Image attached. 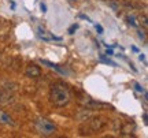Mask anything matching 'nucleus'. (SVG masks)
<instances>
[{"label": "nucleus", "mask_w": 148, "mask_h": 138, "mask_svg": "<svg viewBox=\"0 0 148 138\" xmlns=\"http://www.w3.org/2000/svg\"><path fill=\"white\" fill-rule=\"evenodd\" d=\"M49 100L55 107H66L70 103V92L63 84H53L49 90Z\"/></svg>", "instance_id": "obj_1"}, {"label": "nucleus", "mask_w": 148, "mask_h": 138, "mask_svg": "<svg viewBox=\"0 0 148 138\" xmlns=\"http://www.w3.org/2000/svg\"><path fill=\"white\" fill-rule=\"evenodd\" d=\"M33 126L37 130V133L41 135H51L56 131V126L52 120H49L47 118H37L33 122Z\"/></svg>", "instance_id": "obj_2"}, {"label": "nucleus", "mask_w": 148, "mask_h": 138, "mask_svg": "<svg viewBox=\"0 0 148 138\" xmlns=\"http://www.w3.org/2000/svg\"><path fill=\"white\" fill-rule=\"evenodd\" d=\"M37 36L38 38H41L42 41H62V37H56V36H53L49 32H47L45 29H42V27H38L37 29Z\"/></svg>", "instance_id": "obj_3"}, {"label": "nucleus", "mask_w": 148, "mask_h": 138, "mask_svg": "<svg viewBox=\"0 0 148 138\" xmlns=\"http://www.w3.org/2000/svg\"><path fill=\"white\" fill-rule=\"evenodd\" d=\"M40 63L44 64V66H47V67H49L51 70H55L56 73H59V74L62 75H69L70 73L67 71L66 69H63V67H60L59 64L56 63H52V62H49V60H45V59H40Z\"/></svg>", "instance_id": "obj_4"}, {"label": "nucleus", "mask_w": 148, "mask_h": 138, "mask_svg": "<svg viewBox=\"0 0 148 138\" xmlns=\"http://www.w3.org/2000/svg\"><path fill=\"white\" fill-rule=\"evenodd\" d=\"M25 74L29 77V78H38L40 75H41V70L38 66L36 64H29L25 70Z\"/></svg>", "instance_id": "obj_5"}, {"label": "nucleus", "mask_w": 148, "mask_h": 138, "mask_svg": "<svg viewBox=\"0 0 148 138\" xmlns=\"http://www.w3.org/2000/svg\"><path fill=\"white\" fill-rule=\"evenodd\" d=\"M88 124L90 126L92 131H97V130L103 128V126L106 124V119H103V118H95L92 120H88Z\"/></svg>", "instance_id": "obj_6"}, {"label": "nucleus", "mask_w": 148, "mask_h": 138, "mask_svg": "<svg viewBox=\"0 0 148 138\" xmlns=\"http://www.w3.org/2000/svg\"><path fill=\"white\" fill-rule=\"evenodd\" d=\"M0 123H1V124H8V126H15L14 119H12L7 112L1 111V109H0Z\"/></svg>", "instance_id": "obj_7"}, {"label": "nucleus", "mask_w": 148, "mask_h": 138, "mask_svg": "<svg viewBox=\"0 0 148 138\" xmlns=\"http://www.w3.org/2000/svg\"><path fill=\"white\" fill-rule=\"evenodd\" d=\"M100 62H103V63H106V64H110V66H112V67H116V63L115 62H112L111 59H107L104 55H100Z\"/></svg>", "instance_id": "obj_8"}, {"label": "nucleus", "mask_w": 148, "mask_h": 138, "mask_svg": "<svg viewBox=\"0 0 148 138\" xmlns=\"http://www.w3.org/2000/svg\"><path fill=\"white\" fill-rule=\"evenodd\" d=\"M127 22H129V25L133 27H137L138 26V23L136 22V19H134V16L133 15H127Z\"/></svg>", "instance_id": "obj_9"}, {"label": "nucleus", "mask_w": 148, "mask_h": 138, "mask_svg": "<svg viewBox=\"0 0 148 138\" xmlns=\"http://www.w3.org/2000/svg\"><path fill=\"white\" fill-rule=\"evenodd\" d=\"M78 23H73V25H71V26L69 27V30H67V33H69V34H74V32H75V30H77V29H78Z\"/></svg>", "instance_id": "obj_10"}, {"label": "nucleus", "mask_w": 148, "mask_h": 138, "mask_svg": "<svg viewBox=\"0 0 148 138\" xmlns=\"http://www.w3.org/2000/svg\"><path fill=\"white\" fill-rule=\"evenodd\" d=\"M134 89H136V92H138V93H143L144 92V88L138 82H134Z\"/></svg>", "instance_id": "obj_11"}, {"label": "nucleus", "mask_w": 148, "mask_h": 138, "mask_svg": "<svg viewBox=\"0 0 148 138\" xmlns=\"http://www.w3.org/2000/svg\"><path fill=\"white\" fill-rule=\"evenodd\" d=\"M95 29H96V32L99 33V34H101V33H103V27H101L99 23H96V25H95Z\"/></svg>", "instance_id": "obj_12"}, {"label": "nucleus", "mask_w": 148, "mask_h": 138, "mask_svg": "<svg viewBox=\"0 0 148 138\" xmlns=\"http://www.w3.org/2000/svg\"><path fill=\"white\" fill-rule=\"evenodd\" d=\"M79 18H81V19H86L88 22H92V21H90V18H89V16L84 15V14H79Z\"/></svg>", "instance_id": "obj_13"}, {"label": "nucleus", "mask_w": 148, "mask_h": 138, "mask_svg": "<svg viewBox=\"0 0 148 138\" xmlns=\"http://www.w3.org/2000/svg\"><path fill=\"white\" fill-rule=\"evenodd\" d=\"M40 8H41L42 12H47V5L44 4V3H41V4H40Z\"/></svg>", "instance_id": "obj_14"}, {"label": "nucleus", "mask_w": 148, "mask_h": 138, "mask_svg": "<svg viewBox=\"0 0 148 138\" xmlns=\"http://www.w3.org/2000/svg\"><path fill=\"white\" fill-rule=\"evenodd\" d=\"M106 53H107V55H110V56H112V55H114V51H112V48H107Z\"/></svg>", "instance_id": "obj_15"}, {"label": "nucleus", "mask_w": 148, "mask_h": 138, "mask_svg": "<svg viewBox=\"0 0 148 138\" xmlns=\"http://www.w3.org/2000/svg\"><path fill=\"white\" fill-rule=\"evenodd\" d=\"M138 38H141V40H145V36H144V33L141 30H138Z\"/></svg>", "instance_id": "obj_16"}, {"label": "nucleus", "mask_w": 148, "mask_h": 138, "mask_svg": "<svg viewBox=\"0 0 148 138\" xmlns=\"http://www.w3.org/2000/svg\"><path fill=\"white\" fill-rule=\"evenodd\" d=\"M143 26H144V27L148 26V23H147V16H145V15L143 16Z\"/></svg>", "instance_id": "obj_17"}, {"label": "nucleus", "mask_w": 148, "mask_h": 138, "mask_svg": "<svg viewBox=\"0 0 148 138\" xmlns=\"http://www.w3.org/2000/svg\"><path fill=\"white\" fill-rule=\"evenodd\" d=\"M143 119H144V123H145V124H147V123H148V118H147V112H144V114H143Z\"/></svg>", "instance_id": "obj_18"}, {"label": "nucleus", "mask_w": 148, "mask_h": 138, "mask_svg": "<svg viewBox=\"0 0 148 138\" xmlns=\"http://www.w3.org/2000/svg\"><path fill=\"white\" fill-rule=\"evenodd\" d=\"M138 59H140L141 62H145V55H143V53H141V55H138Z\"/></svg>", "instance_id": "obj_19"}, {"label": "nucleus", "mask_w": 148, "mask_h": 138, "mask_svg": "<svg viewBox=\"0 0 148 138\" xmlns=\"http://www.w3.org/2000/svg\"><path fill=\"white\" fill-rule=\"evenodd\" d=\"M132 51L133 52H138V48L137 47H132Z\"/></svg>", "instance_id": "obj_20"}, {"label": "nucleus", "mask_w": 148, "mask_h": 138, "mask_svg": "<svg viewBox=\"0 0 148 138\" xmlns=\"http://www.w3.org/2000/svg\"><path fill=\"white\" fill-rule=\"evenodd\" d=\"M67 1H74V0H67Z\"/></svg>", "instance_id": "obj_21"}, {"label": "nucleus", "mask_w": 148, "mask_h": 138, "mask_svg": "<svg viewBox=\"0 0 148 138\" xmlns=\"http://www.w3.org/2000/svg\"><path fill=\"white\" fill-rule=\"evenodd\" d=\"M0 59H1V53H0Z\"/></svg>", "instance_id": "obj_22"}]
</instances>
